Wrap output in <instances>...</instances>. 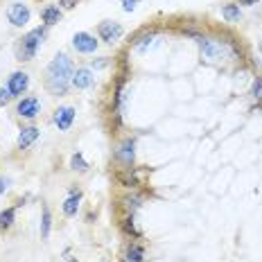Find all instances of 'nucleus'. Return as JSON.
Returning a JSON list of instances; mask_svg holds the SVG:
<instances>
[{
  "label": "nucleus",
  "mask_w": 262,
  "mask_h": 262,
  "mask_svg": "<svg viewBox=\"0 0 262 262\" xmlns=\"http://www.w3.org/2000/svg\"><path fill=\"white\" fill-rule=\"evenodd\" d=\"M73 75H75L73 59L68 54L59 52L46 68V89L52 95H66L70 84H73Z\"/></svg>",
  "instance_id": "1"
},
{
  "label": "nucleus",
  "mask_w": 262,
  "mask_h": 262,
  "mask_svg": "<svg viewBox=\"0 0 262 262\" xmlns=\"http://www.w3.org/2000/svg\"><path fill=\"white\" fill-rule=\"evenodd\" d=\"M43 39H46V27H36V30L27 32L23 39L18 41V46H16V57H18V61H30V59H34V54L41 48Z\"/></svg>",
  "instance_id": "2"
},
{
  "label": "nucleus",
  "mask_w": 262,
  "mask_h": 262,
  "mask_svg": "<svg viewBox=\"0 0 262 262\" xmlns=\"http://www.w3.org/2000/svg\"><path fill=\"white\" fill-rule=\"evenodd\" d=\"M201 57L206 61H222L226 59V46L217 39H201Z\"/></svg>",
  "instance_id": "3"
},
{
  "label": "nucleus",
  "mask_w": 262,
  "mask_h": 262,
  "mask_svg": "<svg viewBox=\"0 0 262 262\" xmlns=\"http://www.w3.org/2000/svg\"><path fill=\"white\" fill-rule=\"evenodd\" d=\"M97 34H100V39L104 43H116L122 39L124 30L116 20H104V23H100V27H97Z\"/></svg>",
  "instance_id": "4"
},
{
  "label": "nucleus",
  "mask_w": 262,
  "mask_h": 262,
  "mask_svg": "<svg viewBox=\"0 0 262 262\" xmlns=\"http://www.w3.org/2000/svg\"><path fill=\"white\" fill-rule=\"evenodd\" d=\"M7 16H9V23L12 25H16V27H25L27 23H30V7L27 5H23V3H14L12 7H9V12H7Z\"/></svg>",
  "instance_id": "5"
},
{
  "label": "nucleus",
  "mask_w": 262,
  "mask_h": 262,
  "mask_svg": "<svg viewBox=\"0 0 262 262\" xmlns=\"http://www.w3.org/2000/svg\"><path fill=\"white\" fill-rule=\"evenodd\" d=\"M39 111H41L39 97H23V100L18 102V106H16V113H18L20 118H27V120H34L39 116Z\"/></svg>",
  "instance_id": "6"
},
{
  "label": "nucleus",
  "mask_w": 262,
  "mask_h": 262,
  "mask_svg": "<svg viewBox=\"0 0 262 262\" xmlns=\"http://www.w3.org/2000/svg\"><path fill=\"white\" fill-rule=\"evenodd\" d=\"M73 48L81 54H91L97 50V41L95 36H91L89 32H77V34L73 36Z\"/></svg>",
  "instance_id": "7"
},
{
  "label": "nucleus",
  "mask_w": 262,
  "mask_h": 262,
  "mask_svg": "<svg viewBox=\"0 0 262 262\" xmlns=\"http://www.w3.org/2000/svg\"><path fill=\"white\" fill-rule=\"evenodd\" d=\"M54 124L59 127V131H68L73 127L75 122V108L73 106H59L57 111H54Z\"/></svg>",
  "instance_id": "8"
},
{
  "label": "nucleus",
  "mask_w": 262,
  "mask_h": 262,
  "mask_svg": "<svg viewBox=\"0 0 262 262\" xmlns=\"http://www.w3.org/2000/svg\"><path fill=\"white\" fill-rule=\"evenodd\" d=\"M27 86H30V77L25 73H14L7 81V91L12 93V97H20L27 91Z\"/></svg>",
  "instance_id": "9"
},
{
  "label": "nucleus",
  "mask_w": 262,
  "mask_h": 262,
  "mask_svg": "<svg viewBox=\"0 0 262 262\" xmlns=\"http://www.w3.org/2000/svg\"><path fill=\"white\" fill-rule=\"evenodd\" d=\"M116 158H118L120 163H122L124 167H131V165H134V158H136V143H134V140H131V138L124 140V143L116 149Z\"/></svg>",
  "instance_id": "10"
},
{
  "label": "nucleus",
  "mask_w": 262,
  "mask_h": 262,
  "mask_svg": "<svg viewBox=\"0 0 262 262\" xmlns=\"http://www.w3.org/2000/svg\"><path fill=\"white\" fill-rule=\"evenodd\" d=\"M39 136H41V131L36 129V127H25V129H20V134H18V149H27L30 145H34Z\"/></svg>",
  "instance_id": "11"
},
{
  "label": "nucleus",
  "mask_w": 262,
  "mask_h": 262,
  "mask_svg": "<svg viewBox=\"0 0 262 262\" xmlns=\"http://www.w3.org/2000/svg\"><path fill=\"white\" fill-rule=\"evenodd\" d=\"M73 86L75 89H79V91L93 86V73L89 68H77L75 70V75H73Z\"/></svg>",
  "instance_id": "12"
},
{
  "label": "nucleus",
  "mask_w": 262,
  "mask_h": 262,
  "mask_svg": "<svg viewBox=\"0 0 262 262\" xmlns=\"http://www.w3.org/2000/svg\"><path fill=\"white\" fill-rule=\"evenodd\" d=\"M122 262H145V247H140L138 242H131L127 247Z\"/></svg>",
  "instance_id": "13"
},
{
  "label": "nucleus",
  "mask_w": 262,
  "mask_h": 262,
  "mask_svg": "<svg viewBox=\"0 0 262 262\" xmlns=\"http://www.w3.org/2000/svg\"><path fill=\"white\" fill-rule=\"evenodd\" d=\"M41 18L46 25H57L59 20H61V9H59L57 5H48V7L41 12Z\"/></svg>",
  "instance_id": "14"
},
{
  "label": "nucleus",
  "mask_w": 262,
  "mask_h": 262,
  "mask_svg": "<svg viewBox=\"0 0 262 262\" xmlns=\"http://www.w3.org/2000/svg\"><path fill=\"white\" fill-rule=\"evenodd\" d=\"M79 199H81V192H75V194H70L68 199L63 201V215H66V217H75V215H77V210H79Z\"/></svg>",
  "instance_id": "15"
},
{
  "label": "nucleus",
  "mask_w": 262,
  "mask_h": 262,
  "mask_svg": "<svg viewBox=\"0 0 262 262\" xmlns=\"http://www.w3.org/2000/svg\"><path fill=\"white\" fill-rule=\"evenodd\" d=\"M14 220H16V206L14 208H5L0 212V233H7L14 226Z\"/></svg>",
  "instance_id": "16"
},
{
  "label": "nucleus",
  "mask_w": 262,
  "mask_h": 262,
  "mask_svg": "<svg viewBox=\"0 0 262 262\" xmlns=\"http://www.w3.org/2000/svg\"><path fill=\"white\" fill-rule=\"evenodd\" d=\"M222 16L228 20V23H237V20L242 18L239 5H224V7H222Z\"/></svg>",
  "instance_id": "17"
},
{
  "label": "nucleus",
  "mask_w": 262,
  "mask_h": 262,
  "mask_svg": "<svg viewBox=\"0 0 262 262\" xmlns=\"http://www.w3.org/2000/svg\"><path fill=\"white\" fill-rule=\"evenodd\" d=\"M50 226H52L50 208H48V206H43V217H41V237H43V239L50 237Z\"/></svg>",
  "instance_id": "18"
},
{
  "label": "nucleus",
  "mask_w": 262,
  "mask_h": 262,
  "mask_svg": "<svg viewBox=\"0 0 262 262\" xmlns=\"http://www.w3.org/2000/svg\"><path fill=\"white\" fill-rule=\"evenodd\" d=\"M118 181L124 185V188H134L136 183H138V179L134 177V172H131V167H124L122 174H118Z\"/></svg>",
  "instance_id": "19"
},
{
  "label": "nucleus",
  "mask_w": 262,
  "mask_h": 262,
  "mask_svg": "<svg viewBox=\"0 0 262 262\" xmlns=\"http://www.w3.org/2000/svg\"><path fill=\"white\" fill-rule=\"evenodd\" d=\"M70 167H73V170H77V172H86L89 170V163L84 161V156L79 154H73V158H70Z\"/></svg>",
  "instance_id": "20"
},
{
  "label": "nucleus",
  "mask_w": 262,
  "mask_h": 262,
  "mask_svg": "<svg viewBox=\"0 0 262 262\" xmlns=\"http://www.w3.org/2000/svg\"><path fill=\"white\" fill-rule=\"evenodd\" d=\"M122 228H124V233H129V235H134V237H140V231L136 228V224H134V217H127L122 224Z\"/></svg>",
  "instance_id": "21"
},
{
  "label": "nucleus",
  "mask_w": 262,
  "mask_h": 262,
  "mask_svg": "<svg viewBox=\"0 0 262 262\" xmlns=\"http://www.w3.org/2000/svg\"><path fill=\"white\" fill-rule=\"evenodd\" d=\"M251 95L255 100H262V77H255L253 79V86H251Z\"/></svg>",
  "instance_id": "22"
},
{
  "label": "nucleus",
  "mask_w": 262,
  "mask_h": 262,
  "mask_svg": "<svg viewBox=\"0 0 262 262\" xmlns=\"http://www.w3.org/2000/svg\"><path fill=\"white\" fill-rule=\"evenodd\" d=\"M9 100H12V93H9L7 89H0V106H5Z\"/></svg>",
  "instance_id": "23"
},
{
  "label": "nucleus",
  "mask_w": 262,
  "mask_h": 262,
  "mask_svg": "<svg viewBox=\"0 0 262 262\" xmlns=\"http://www.w3.org/2000/svg\"><path fill=\"white\" fill-rule=\"evenodd\" d=\"M138 3H140V0H122V9H124V12H134Z\"/></svg>",
  "instance_id": "24"
},
{
  "label": "nucleus",
  "mask_w": 262,
  "mask_h": 262,
  "mask_svg": "<svg viewBox=\"0 0 262 262\" xmlns=\"http://www.w3.org/2000/svg\"><path fill=\"white\" fill-rule=\"evenodd\" d=\"M77 3H79V0H61V7L63 9H73Z\"/></svg>",
  "instance_id": "25"
},
{
  "label": "nucleus",
  "mask_w": 262,
  "mask_h": 262,
  "mask_svg": "<svg viewBox=\"0 0 262 262\" xmlns=\"http://www.w3.org/2000/svg\"><path fill=\"white\" fill-rule=\"evenodd\" d=\"M9 188V181L5 177H0V194H5V190Z\"/></svg>",
  "instance_id": "26"
},
{
  "label": "nucleus",
  "mask_w": 262,
  "mask_h": 262,
  "mask_svg": "<svg viewBox=\"0 0 262 262\" xmlns=\"http://www.w3.org/2000/svg\"><path fill=\"white\" fill-rule=\"evenodd\" d=\"M108 61H106V57L104 59H100V61H93V68H102V66H106Z\"/></svg>",
  "instance_id": "27"
},
{
  "label": "nucleus",
  "mask_w": 262,
  "mask_h": 262,
  "mask_svg": "<svg viewBox=\"0 0 262 262\" xmlns=\"http://www.w3.org/2000/svg\"><path fill=\"white\" fill-rule=\"evenodd\" d=\"M260 0H239V5H247V7H251V5H258Z\"/></svg>",
  "instance_id": "28"
},
{
  "label": "nucleus",
  "mask_w": 262,
  "mask_h": 262,
  "mask_svg": "<svg viewBox=\"0 0 262 262\" xmlns=\"http://www.w3.org/2000/svg\"><path fill=\"white\" fill-rule=\"evenodd\" d=\"M68 262H77V260H75V258H68Z\"/></svg>",
  "instance_id": "29"
}]
</instances>
